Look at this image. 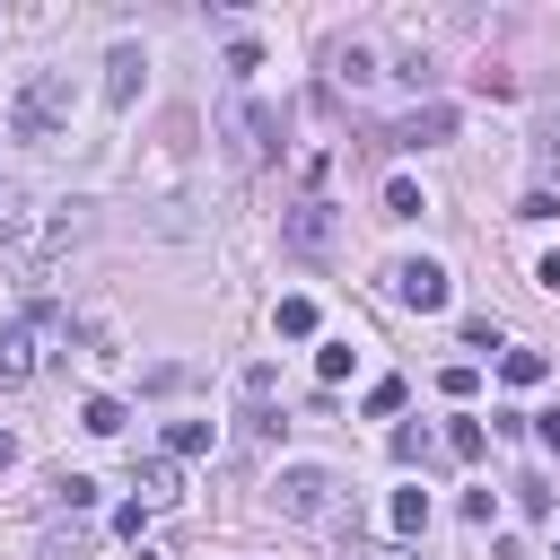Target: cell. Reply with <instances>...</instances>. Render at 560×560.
Masks as SVG:
<instances>
[{
    "label": "cell",
    "mask_w": 560,
    "mask_h": 560,
    "mask_svg": "<svg viewBox=\"0 0 560 560\" xmlns=\"http://www.w3.org/2000/svg\"><path fill=\"white\" fill-rule=\"evenodd\" d=\"M61 122H70V79L61 70H35L18 88V105H9V140H61Z\"/></svg>",
    "instance_id": "obj_1"
},
{
    "label": "cell",
    "mask_w": 560,
    "mask_h": 560,
    "mask_svg": "<svg viewBox=\"0 0 560 560\" xmlns=\"http://www.w3.org/2000/svg\"><path fill=\"white\" fill-rule=\"evenodd\" d=\"M52 341H61V315L52 306H26L18 324H0V385H26L52 359Z\"/></svg>",
    "instance_id": "obj_2"
},
{
    "label": "cell",
    "mask_w": 560,
    "mask_h": 560,
    "mask_svg": "<svg viewBox=\"0 0 560 560\" xmlns=\"http://www.w3.org/2000/svg\"><path fill=\"white\" fill-rule=\"evenodd\" d=\"M280 245L298 254V262H332V245H341V210L315 192V201H298L289 219H280Z\"/></svg>",
    "instance_id": "obj_3"
},
{
    "label": "cell",
    "mask_w": 560,
    "mask_h": 560,
    "mask_svg": "<svg viewBox=\"0 0 560 560\" xmlns=\"http://www.w3.org/2000/svg\"><path fill=\"white\" fill-rule=\"evenodd\" d=\"M332 490H341V481H332L324 464H280V481H271V499H280L289 525H315V516L332 508Z\"/></svg>",
    "instance_id": "obj_4"
},
{
    "label": "cell",
    "mask_w": 560,
    "mask_h": 560,
    "mask_svg": "<svg viewBox=\"0 0 560 560\" xmlns=\"http://www.w3.org/2000/svg\"><path fill=\"white\" fill-rule=\"evenodd\" d=\"M385 280H394V298H402L411 315H438V306L455 298V289H446V262H429V254H411V262H394Z\"/></svg>",
    "instance_id": "obj_5"
},
{
    "label": "cell",
    "mask_w": 560,
    "mask_h": 560,
    "mask_svg": "<svg viewBox=\"0 0 560 560\" xmlns=\"http://www.w3.org/2000/svg\"><path fill=\"white\" fill-rule=\"evenodd\" d=\"M280 140H289V122H280V105H262V96H245L236 105V149L262 166V158H280Z\"/></svg>",
    "instance_id": "obj_6"
},
{
    "label": "cell",
    "mask_w": 560,
    "mask_h": 560,
    "mask_svg": "<svg viewBox=\"0 0 560 560\" xmlns=\"http://www.w3.org/2000/svg\"><path fill=\"white\" fill-rule=\"evenodd\" d=\"M376 140H385V149H438V140H455V105H411V114L385 122Z\"/></svg>",
    "instance_id": "obj_7"
},
{
    "label": "cell",
    "mask_w": 560,
    "mask_h": 560,
    "mask_svg": "<svg viewBox=\"0 0 560 560\" xmlns=\"http://www.w3.org/2000/svg\"><path fill=\"white\" fill-rule=\"evenodd\" d=\"M140 70H149V61H140V44H114V52H105V105H114V114L140 96Z\"/></svg>",
    "instance_id": "obj_8"
},
{
    "label": "cell",
    "mask_w": 560,
    "mask_h": 560,
    "mask_svg": "<svg viewBox=\"0 0 560 560\" xmlns=\"http://www.w3.org/2000/svg\"><path fill=\"white\" fill-rule=\"evenodd\" d=\"M131 490H140V508H175V499H184V481H175V464H166V455H149V464L131 472Z\"/></svg>",
    "instance_id": "obj_9"
},
{
    "label": "cell",
    "mask_w": 560,
    "mask_h": 560,
    "mask_svg": "<svg viewBox=\"0 0 560 560\" xmlns=\"http://www.w3.org/2000/svg\"><path fill=\"white\" fill-rule=\"evenodd\" d=\"M210 446H219L210 420H166V464H175V455H210Z\"/></svg>",
    "instance_id": "obj_10"
},
{
    "label": "cell",
    "mask_w": 560,
    "mask_h": 560,
    "mask_svg": "<svg viewBox=\"0 0 560 560\" xmlns=\"http://www.w3.org/2000/svg\"><path fill=\"white\" fill-rule=\"evenodd\" d=\"M385 525L394 534H429V490H394L385 499Z\"/></svg>",
    "instance_id": "obj_11"
},
{
    "label": "cell",
    "mask_w": 560,
    "mask_h": 560,
    "mask_svg": "<svg viewBox=\"0 0 560 560\" xmlns=\"http://www.w3.org/2000/svg\"><path fill=\"white\" fill-rule=\"evenodd\" d=\"M534 175H542L534 192H551V184H560V114H551V122L534 131Z\"/></svg>",
    "instance_id": "obj_12"
},
{
    "label": "cell",
    "mask_w": 560,
    "mask_h": 560,
    "mask_svg": "<svg viewBox=\"0 0 560 560\" xmlns=\"http://www.w3.org/2000/svg\"><path fill=\"white\" fill-rule=\"evenodd\" d=\"M122 420H131V411H122L114 394H88V411H79V429H96V438H122Z\"/></svg>",
    "instance_id": "obj_13"
},
{
    "label": "cell",
    "mask_w": 560,
    "mask_h": 560,
    "mask_svg": "<svg viewBox=\"0 0 560 560\" xmlns=\"http://www.w3.org/2000/svg\"><path fill=\"white\" fill-rule=\"evenodd\" d=\"M52 508L88 516V508H96V481H88V472H52Z\"/></svg>",
    "instance_id": "obj_14"
},
{
    "label": "cell",
    "mask_w": 560,
    "mask_h": 560,
    "mask_svg": "<svg viewBox=\"0 0 560 560\" xmlns=\"http://www.w3.org/2000/svg\"><path fill=\"white\" fill-rule=\"evenodd\" d=\"M420 210H429V192H420L411 175H394V184H385V219H420Z\"/></svg>",
    "instance_id": "obj_15"
},
{
    "label": "cell",
    "mask_w": 560,
    "mask_h": 560,
    "mask_svg": "<svg viewBox=\"0 0 560 560\" xmlns=\"http://www.w3.org/2000/svg\"><path fill=\"white\" fill-rule=\"evenodd\" d=\"M271 324H280L289 341H306V332H315V298H280V306H271Z\"/></svg>",
    "instance_id": "obj_16"
},
{
    "label": "cell",
    "mask_w": 560,
    "mask_h": 560,
    "mask_svg": "<svg viewBox=\"0 0 560 560\" xmlns=\"http://www.w3.org/2000/svg\"><path fill=\"white\" fill-rule=\"evenodd\" d=\"M499 376H508V385H542V376H551V359H542V350H508V359H499Z\"/></svg>",
    "instance_id": "obj_17"
},
{
    "label": "cell",
    "mask_w": 560,
    "mask_h": 560,
    "mask_svg": "<svg viewBox=\"0 0 560 560\" xmlns=\"http://www.w3.org/2000/svg\"><path fill=\"white\" fill-rule=\"evenodd\" d=\"M26 236H35V210L18 192H0V245H26Z\"/></svg>",
    "instance_id": "obj_18"
},
{
    "label": "cell",
    "mask_w": 560,
    "mask_h": 560,
    "mask_svg": "<svg viewBox=\"0 0 560 560\" xmlns=\"http://www.w3.org/2000/svg\"><path fill=\"white\" fill-rule=\"evenodd\" d=\"M350 368H359V350H350V341H324V350H315V376H324V385H341Z\"/></svg>",
    "instance_id": "obj_19"
},
{
    "label": "cell",
    "mask_w": 560,
    "mask_h": 560,
    "mask_svg": "<svg viewBox=\"0 0 560 560\" xmlns=\"http://www.w3.org/2000/svg\"><path fill=\"white\" fill-rule=\"evenodd\" d=\"M481 446H490L481 420H455V429H446V455H455V464H481Z\"/></svg>",
    "instance_id": "obj_20"
},
{
    "label": "cell",
    "mask_w": 560,
    "mask_h": 560,
    "mask_svg": "<svg viewBox=\"0 0 560 560\" xmlns=\"http://www.w3.org/2000/svg\"><path fill=\"white\" fill-rule=\"evenodd\" d=\"M472 385H481V368H472V359H455V368H438V394H455V402H472Z\"/></svg>",
    "instance_id": "obj_21"
},
{
    "label": "cell",
    "mask_w": 560,
    "mask_h": 560,
    "mask_svg": "<svg viewBox=\"0 0 560 560\" xmlns=\"http://www.w3.org/2000/svg\"><path fill=\"white\" fill-rule=\"evenodd\" d=\"M394 464H429V429H420V420L394 429Z\"/></svg>",
    "instance_id": "obj_22"
},
{
    "label": "cell",
    "mask_w": 560,
    "mask_h": 560,
    "mask_svg": "<svg viewBox=\"0 0 560 560\" xmlns=\"http://www.w3.org/2000/svg\"><path fill=\"white\" fill-rule=\"evenodd\" d=\"M332 70H341L350 88H359V79H376V61H368V44H341V52H332Z\"/></svg>",
    "instance_id": "obj_23"
},
{
    "label": "cell",
    "mask_w": 560,
    "mask_h": 560,
    "mask_svg": "<svg viewBox=\"0 0 560 560\" xmlns=\"http://www.w3.org/2000/svg\"><path fill=\"white\" fill-rule=\"evenodd\" d=\"M464 350H481V359H490V350H499V324H490V315H464Z\"/></svg>",
    "instance_id": "obj_24"
},
{
    "label": "cell",
    "mask_w": 560,
    "mask_h": 560,
    "mask_svg": "<svg viewBox=\"0 0 560 560\" xmlns=\"http://www.w3.org/2000/svg\"><path fill=\"white\" fill-rule=\"evenodd\" d=\"M368 411H402V376H376L368 385Z\"/></svg>",
    "instance_id": "obj_25"
},
{
    "label": "cell",
    "mask_w": 560,
    "mask_h": 560,
    "mask_svg": "<svg viewBox=\"0 0 560 560\" xmlns=\"http://www.w3.org/2000/svg\"><path fill=\"white\" fill-rule=\"evenodd\" d=\"M44 560H88V534H44Z\"/></svg>",
    "instance_id": "obj_26"
},
{
    "label": "cell",
    "mask_w": 560,
    "mask_h": 560,
    "mask_svg": "<svg viewBox=\"0 0 560 560\" xmlns=\"http://www.w3.org/2000/svg\"><path fill=\"white\" fill-rule=\"evenodd\" d=\"M516 219H560V192H525V201H516Z\"/></svg>",
    "instance_id": "obj_27"
},
{
    "label": "cell",
    "mask_w": 560,
    "mask_h": 560,
    "mask_svg": "<svg viewBox=\"0 0 560 560\" xmlns=\"http://www.w3.org/2000/svg\"><path fill=\"white\" fill-rule=\"evenodd\" d=\"M534 438H542V446L560 455V402H551V411H534Z\"/></svg>",
    "instance_id": "obj_28"
},
{
    "label": "cell",
    "mask_w": 560,
    "mask_h": 560,
    "mask_svg": "<svg viewBox=\"0 0 560 560\" xmlns=\"http://www.w3.org/2000/svg\"><path fill=\"white\" fill-rule=\"evenodd\" d=\"M534 280H542V289L560 298V254H542V262H534Z\"/></svg>",
    "instance_id": "obj_29"
},
{
    "label": "cell",
    "mask_w": 560,
    "mask_h": 560,
    "mask_svg": "<svg viewBox=\"0 0 560 560\" xmlns=\"http://www.w3.org/2000/svg\"><path fill=\"white\" fill-rule=\"evenodd\" d=\"M9 464H18V438H9V429H0V472H9Z\"/></svg>",
    "instance_id": "obj_30"
}]
</instances>
